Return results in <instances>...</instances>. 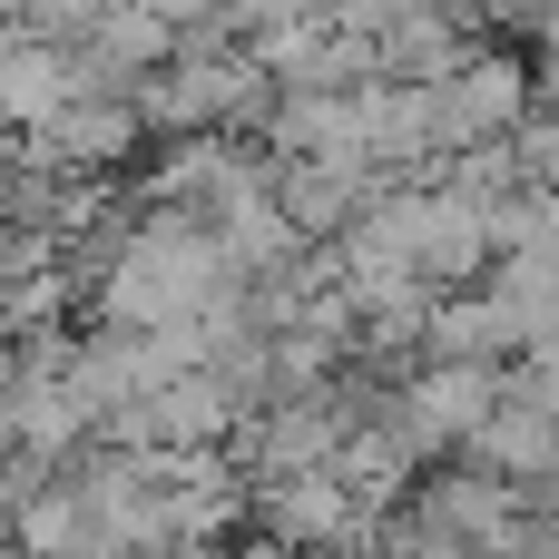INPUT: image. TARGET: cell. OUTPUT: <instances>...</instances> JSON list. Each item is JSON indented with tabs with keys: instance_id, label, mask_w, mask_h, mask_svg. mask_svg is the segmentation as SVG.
Segmentation results:
<instances>
[{
	"instance_id": "obj_1",
	"label": "cell",
	"mask_w": 559,
	"mask_h": 559,
	"mask_svg": "<svg viewBox=\"0 0 559 559\" xmlns=\"http://www.w3.org/2000/svg\"><path fill=\"white\" fill-rule=\"evenodd\" d=\"M531 98H540V59L511 49V39H481V49L442 79V157H452V147H481V138H511Z\"/></svg>"
},
{
	"instance_id": "obj_2",
	"label": "cell",
	"mask_w": 559,
	"mask_h": 559,
	"mask_svg": "<svg viewBox=\"0 0 559 559\" xmlns=\"http://www.w3.org/2000/svg\"><path fill=\"white\" fill-rule=\"evenodd\" d=\"M462 462H472V472H491V481H511V491L540 511V501L559 491V413L501 373V403L481 413V432L462 442Z\"/></svg>"
},
{
	"instance_id": "obj_3",
	"label": "cell",
	"mask_w": 559,
	"mask_h": 559,
	"mask_svg": "<svg viewBox=\"0 0 559 559\" xmlns=\"http://www.w3.org/2000/svg\"><path fill=\"white\" fill-rule=\"evenodd\" d=\"M39 138L69 157V167H138V147H147V118H138V98L128 88H69L49 118H39Z\"/></svg>"
},
{
	"instance_id": "obj_4",
	"label": "cell",
	"mask_w": 559,
	"mask_h": 559,
	"mask_svg": "<svg viewBox=\"0 0 559 559\" xmlns=\"http://www.w3.org/2000/svg\"><path fill=\"white\" fill-rule=\"evenodd\" d=\"M423 354H442V364H511L521 354V324L491 305V285H452V295H432Z\"/></svg>"
},
{
	"instance_id": "obj_5",
	"label": "cell",
	"mask_w": 559,
	"mask_h": 559,
	"mask_svg": "<svg viewBox=\"0 0 559 559\" xmlns=\"http://www.w3.org/2000/svg\"><path fill=\"white\" fill-rule=\"evenodd\" d=\"M118 0H20V29H39V39H59V49H79L98 20H108Z\"/></svg>"
},
{
	"instance_id": "obj_6",
	"label": "cell",
	"mask_w": 559,
	"mask_h": 559,
	"mask_svg": "<svg viewBox=\"0 0 559 559\" xmlns=\"http://www.w3.org/2000/svg\"><path fill=\"white\" fill-rule=\"evenodd\" d=\"M0 226H10V167H0Z\"/></svg>"
}]
</instances>
